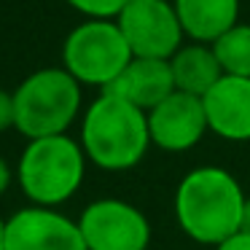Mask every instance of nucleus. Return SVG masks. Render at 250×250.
<instances>
[{
	"instance_id": "1",
	"label": "nucleus",
	"mask_w": 250,
	"mask_h": 250,
	"mask_svg": "<svg viewBox=\"0 0 250 250\" xmlns=\"http://www.w3.org/2000/svg\"><path fill=\"white\" fill-rule=\"evenodd\" d=\"M245 191L223 167H196L180 178L172 210L180 231L199 245H221L242 226Z\"/></svg>"
},
{
	"instance_id": "2",
	"label": "nucleus",
	"mask_w": 250,
	"mask_h": 250,
	"mask_svg": "<svg viewBox=\"0 0 250 250\" xmlns=\"http://www.w3.org/2000/svg\"><path fill=\"white\" fill-rule=\"evenodd\" d=\"M78 143L94 167L105 172L132 169L151 148L148 116L119 94L100 92L81 113Z\"/></svg>"
},
{
	"instance_id": "3",
	"label": "nucleus",
	"mask_w": 250,
	"mask_h": 250,
	"mask_svg": "<svg viewBox=\"0 0 250 250\" xmlns=\"http://www.w3.org/2000/svg\"><path fill=\"white\" fill-rule=\"evenodd\" d=\"M86 153L70 135L27 140L17 162V183L30 205L60 207L78 194L86 175Z\"/></svg>"
},
{
	"instance_id": "4",
	"label": "nucleus",
	"mask_w": 250,
	"mask_h": 250,
	"mask_svg": "<svg viewBox=\"0 0 250 250\" xmlns=\"http://www.w3.org/2000/svg\"><path fill=\"white\" fill-rule=\"evenodd\" d=\"M81 108V83L65 67H41L14 89V129L27 140L67 135Z\"/></svg>"
},
{
	"instance_id": "5",
	"label": "nucleus",
	"mask_w": 250,
	"mask_h": 250,
	"mask_svg": "<svg viewBox=\"0 0 250 250\" xmlns=\"http://www.w3.org/2000/svg\"><path fill=\"white\" fill-rule=\"evenodd\" d=\"M132 62V51L116 19H83L62 43V67L81 86H110Z\"/></svg>"
},
{
	"instance_id": "6",
	"label": "nucleus",
	"mask_w": 250,
	"mask_h": 250,
	"mask_svg": "<svg viewBox=\"0 0 250 250\" xmlns=\"http://www.w3.org/2000/svg\"><path fill=\"white\" fill-rule=\"evenodd\" d=\"M78 229L86 250H148L151 223L146 212L126 199L105 196L83 207Z\"/></svg>"
},
{
	"instance_id": "7",
	"label": "nucleus",
	"mask_w": 250,
	"mask_h": 250,
	"mask_svg": "<svg viewBox=\"0 0 250 250\" xmlns=\"http://www.w3.org/2000/svg\"><path fill=\"white\" fill-rule=\"evenodd\" d=\"M132 57L169 60L186 43L172 0H129L116 17Z\"/></svg>"
},
{
	"instance_id": "8",
	"label": "nucleus",
	"mask_w": 250,
	"mask_h": 250,
	"mask_svg": "<svg viewBox=\"0 0 250 250\" xmlns=\"http://www.w3.org/2000/svg\"><path fill=\"white\" fill-rule=\"evenodd\" d=\"M6 250H86L78 221L57 207L30 205L6 218Z\"/></svg>"
},
{
	"instance_id": "9",
	"label": "nucleus",
	"mask_w": 250,
	"mask_h": 250,
	"mask_svg": "<svg viewBox=\"0 0 250 250\" xmlns=\"http://www.w3.org/2000/svg\"><path fill=\"white\" fill-rule=\"evenodd\" d=\"M146 116H148L151 146L162 148L167 153L191 151L210 132L202 97L178 92V89L169 97H164L159 105H153Z\"/></svg>"
},
{
	"instance_id": "10",
	"label": "nucleus",
	"mask_w": 250,
	"mask_h": 250,
	"mask_svg": "<svg viewBox=\"0 0 250 250\" xmlns=\"http://www.w3.org/2000/svg\"><path fill=\"white\" fill-rule=\"evenodd\" d=\"M207 129L231 143L250 140V78L221 76L202 97Z\"/></svg>"
},
{
	"instance_id": "11",
	"label": "nucleus",
	"mask_w": 250,
	"mask_h": 250,
	"mask_svg": "<svg viewBox=\"0 0 250 250\" xmlns=\"http://www.w3.org/2000/svg\"><path fill=\"white\" fill-rule=\"evenodd\" d=\"M105 92H113L132 103L140 110H151L164 97L175 92L169 60H146V57H132V62L124 67L119 78L110 83Z\"/></svg>"
},
{
	"instance_id": "12",
	"label": "nucleus",
	"mask_w": 250,
	"mask_h": 250,
	"mask_svg": "<svg viewBox=\"0 0 250 250\" xmlns=\"http://www.w3.org/2000/svg\"><path fill=\"white\" fill-rule=\"evenodd\" d=\"M186 41L215 43L239 22V0H172Z\"/></svg>"
},
{
	"instance_id": "13",
	"label": "nucleus",
	"mask_w": 250,
	"mask_h": 250,
	"mask_svg": "<svg viewBox=\"0 0 250 250\" xmlns=\"http://www.w3.org/2000/svg\"><path fill=\"white\" fill-rule=\"evenodd\" d=\"M169 70H172L175 89L186 94H194V97H205L218 83V78L223 76L221 62H218L212 46L194 43V41H186L169 57Z\"/></svg>"
},
{
	"instance_id": "14",
	"label": "nucleus",
	"mask_w": 250,
	"mask_h": 250,
	"mask_svg": "<svg viewBox=\"0 0 250 250\" xmlns=\"http://www.w3.org/2000/svg\"><path fill=\"white\" fill-rule=\"evenodd\" d=\"M210 46L215 51L218 62H221L223 76L250 78V24L248 22H237Z\"/></svg>"
},
{
	"instance_id": "15",
	"label": "nucleus",
	"mask_w": 250,
	"mask_h": 250,
	"mask_svg": "<svg viewBox=\"0 0 250 250\" xmlns=\"http://www.w3.org/2000/svg\"><path fill=\"white\" fill-rule=\"evenodd\" d=\"M83 19H116L129 0H65Z\"/></svg>"
},
{
	"instance_id": "16",
	"label": "nucleus",
	"mask_w": 250,
	"mask_h": 250,
	"mask_svg": "<svg viewBox=\"0 0 250 250\" xmlns=\"http://www.w3.org/2000/svg\"><path fill=\"white\" fill-rule=\"evenodd\" d=\"M14 129V92L0 89V135Z\"/></svg>"
},
{
	"instance_id": "17",
	"label": "nucleus",
	"mask_w": 250,
	"mask_h": 250,
	"mask_svg": "<svg viewBox=\"0 0 250 250\" xmlns=\"http://www.w3.org/2000/svg\"><path fill=\"white\" fill-rule=\"evenodd\" d=\"M215 250H250V234H242V231L231 234L221 245H215Z\"/></svg>"
},
{
	"instance_id": "18",
	"label": "nucleus",
	"mask_w": 250,
	"mask_h": 250,
	"mask_svg": "<svg viewBox=\"0 0 250 250\" xmlns=\"http://www.w3.org/2000/svg\"><path fill=\"white\" fill-rule=\"evenodd\" d=\"M14 178H17V172H14L11 164L6 162V156H0V196H3L8 188H11Z\"/></svg>"
},
{
	"instance_id": "19",
	"label": "nucleus",
	"mask_w": 250,
	"mask_h": 250,
	"mask_svg": "<svg viewBox=\"0 0 250 250\" xmlns=\"http://www.w3.org/2000/svg\"><path fill=\"white\" fill-rule=\"evenodd\" d=\"M242 234H250V196L245 199V210H242V226H239Z\"/></svg>"
},
{
	"instance_id": "20",
	"label": "nucleus",
	"mask_w": 250,
	"mask_h": 250,
	"mask_svg": "<svg viewBox=\"0 0 250 250\" xmlns=\"http://www.w3.org/2000/svg\"><path fill=\"white\" fill-rule=\"evenodd\" d=\"M0 250H6V218H0Z\"/></svg>"
}]
</instances>
